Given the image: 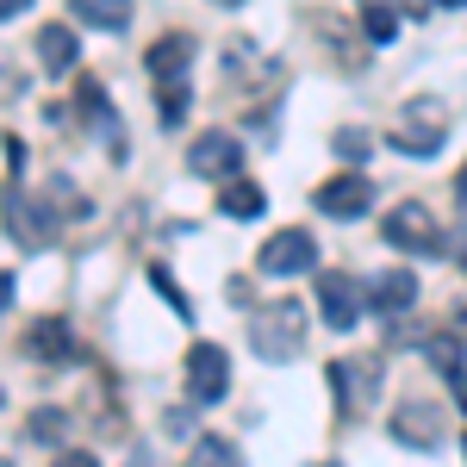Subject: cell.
I'll list each match as a JSON object with an SVG mask.
<instances>
[{
	"label": "cell",
	"mask_w": 467,
	"mask_h": 467,
	"mask_svg": "<svg viewBox=\"0 0 467 467\" xmlns=\"http://www.w3.org/2000/svg\"><path fill=\"white\" fill-rule=\"evenodd\" d=\"M250 349L262 361H293L306 349V306L299 299H268L250 312Z\"/></svg>",
	"instance_id": "cell-1"
},
{
	"label": "cell",
	"mask_w": 467,
	"mask_h": 467,
	"mask_svg": "<svg viewBox=\"0 0 467 467\" xmlns=\"http://www.w3.org/2000/svg\"><path fill=\"white\" fill-rule=\"evenodd\" d=\"M0 218H6V237L19 244V250H50L57 244V213L44 206V193H26L19 181H6L0 187Z\"/></svg>",
	"instance_id": "cell-2"
},
{
	"label": "cell",
	"mask_w": 467,
	"mask_h": 467,
	"mask_svg": "<svg viewBox=\"0 0 467 467\" xmlns=\"http://www.w3.org/2000/svg\"><path fill=\"white\" fill-rule=\"evenodd\" d=\"M387 244L405 255H442V224H436L431 206H418V200H399L393 213H387Z\"/></svg>",
	"instance_id": "cell-3"
},
{
	"label": "cell",
	"mask_w": 467,
	"mask_h": 467,
	"mask_svg": "<svg viewBox=\"0 0 467 467\" xmlns=\"http://www.w3.org/2000/svg\"><path fill=\"white\" fill-rule=\"evenodd\" d=\"M181 387H187L193 405H218V399L231 393V356L218 343H193L187 361H181Z\"/></svg>",
	"instance_id": "cell-4"
},
{
	"label": "cell",
	"mask_w": 467,
	"mask_h": 467,
	"mask_svg": "<svg viewBox=\"0 0 467 467\" xmlns=\"http://www.w3.org/2000/svg\"><path fill=\"white\" fill-rule=\"evenodd\" d=\"M187 169L200 181H231L244 169V144H237V131H200L193 144H187Z\"/></svg>",
	"instance_id": "cell-5"
},
{
	"label": "cell",
	"mask_w": 467,
	"mask_h": 467,
	"mask_svg": "<svg viewBox=\"0 0 467 467\" xmlns=\"http://www.w3.org/2000/svg\"><path fill=\"white\" fill-rule=\"evenodd\" d=\"M262 275L268 281H287V275H306V268H318V244H312V231H275L268 244H262Z\"/></svg>",
	"instance_id": "cell-6"
},
{
	"label": "cell",
	"mask_w": 467,
	"mask_h": 467,
	"mask_svg": "<svg viewBox=\"0 0 467 467\" xmlns=\"http://www.w3.org/2000/svg\"><path fill=\"white\" fill-rule=\"evenodd\" d=\"M374 374H380V361H374V356L330 361V368H324V380H330V399H337V411H361V405L374 399Z\"/></svg>",
	"instance_id": "cell-7"
},
{
	"label": "cell",
	"mask_w": 467,
	"mask_h": 467,
	"mask_svg": "<svg viewBox=\"0 0 467 467\" xmlns=\"http://www.w3.org/2000/svg\"><path fill=\"white\" fill-rule=\"evenodd\" d=\"M361 299H368V293H361L356 275H337V268H330V275H318V312L330 318V330H356Z\"/></svg>",
	"instance_id": "cell-8"
},
{
	"label": "cell",
	"mask_w": 467,
	"mask_h": 467,
	"mask_svg": "<svg viewBox=\"0 0 467 467\" xmlns=\"http://www.w3.org/2000/svg\"><path fill=\"white\" fill-rule=\"evenodd\" d=\"M387 431L405 449H436L442 442V418H436V405H424V399H405L393 418H387Z\"/></svg>",
	"instance_id": "cell-9"
},
{
	"label": "cell",
	"mask_w": 467,
	"mask_h": 467,
	"mask_svg": "<svg viewBox=\"0 0 467 467\" xmlns=\"http://www.w3.org/2000/svg\"><path fill=\"white\" fill-rule=\"evenodd\" d=\"M442 107H411V125H393L387 131V144L393 150H405V156H436L442 150Z\"/></svg>",
	"instance_id": "cell-10"
},
{
	"label": "cell",
	"mask_w": 467,
	"mask_h": 467,
	"mask_svg": "<svg viewBox=\"0 0 467 467\" xmlns=\"http://www.w3.org/2000/svg\"><path fill=\"white\" fill-rule=\"evenodd\" d=\"M75 107H81V119H88V125H94V131L107 138L112 156H125V138H119V112H112L107 88H100L94 75H81V81H75Z\"/></svg>",
	"instance_id": "cell-11"
},
{
	"label": "cell",
	"mask_w": 467,
	"mask_h": 467,
	"mask_svg": "<svg viewBox=\"0 0 467 467\" xmlns=\"http://www.w3.org/2000/svg\"><path fill=\"white\" fill-rule=\"evenodd\" d=\"M368 206H374V181L368 175H337L318 187V213L330 218H361Z\"/></svg>",
	"instance_id": "cell-12"
},
{
	"label": "cell",
	"mask_w": 467,
	"mask_h": 467,
	"mask_svg": "<svg viewBox=\"0 0 467 467\" xmlns=\"http://www.w3.org/2000/svg\"><path fill=\"white\" fill-rule=\"evenodd\" d=\"M368 306H374L380 318H393V312H411V306H418V275H411V268H387V275H374V287H368Z\"/></svg>",
	"instance_id": "cell-13"
},
{
	"label": "cell",
	"mask_w": 467,
	"mask_h": 467,
	"mask_svg": "<svg viewBox=\"0 0 467 467\" xmlns=\"http://www.w3.org/2000/svg\"><path fill=\"white\" fill-rule=\"evenodd\" d=\"M187 63H193V37H187V32H169V37H156V44L144 50L150 81H181Z\"/></svg>",
	"instance_id": "cell-14"
},
{
	"label": "cell",
	"mask_w": 467,
	"mask_h": 467,
	"mask_svg": "<svg viewBox=\"0 0 467 467\" xmlns=\"http://www.w3.org/2000/svg\"><path fill=\"white\" fill-rule=\"evenodd\" d=\"M26 356H37V361H69L75 356L69 318H32V330H26Z\"/></svg>",
	"instance_id": "cell-15"
},
{
	"label": "cell",
	"mask_w": 467,
	"mask_h": 467,
	"mask_svg": "<svg viewBox=\"0 0 467 467\" xmlns=\"http://www.w3.org/2000/svg\"><path fill=\"white\" fill-rule=\"evenodd\" d=\"M81 57V37L69 26H37V69L44 75H69Z\"/></svg>",
	"instance_id": "cell-16"
},
{
	"label": "cell",
	"mask_w": 467,
	"mask_h": 467,
	"mask_svg": "<svg viewBox=\"0 0 467 467\" xmlns=\"http://www.w3.org/2000/svg\"><path fill=\"white\" fill-rule=\"evenodd\" d=\"M262 187L255 181H244V175H231V181H218V213L224 218H262Z\"/></svg>",
	"instance_id": "cell-17"
},
{
	"label": "cell",
	"mask_w": 467,
	"mask_h": 467,
	"mask_svg": "<svg viewBox=\"0 0 467 467\" xmlns=\"http://www.w3.org/2000/svg\"><path fill=\"white\" fill-rule=\"evenodd\" d=\"M187 467H244V449H237L231 436H218V431H200L193 449H187Z\"/></svg>",
	"instance_id": "cell-18"
},
{
	"label": "cell",
	"mask_w": 467,
	"mask_h": 467,
	"mask_svg": "<svg viewBox=\"0 0 467 467\" xmlns=\"http://www.w3.org/2000/svg\"><path fill=\"white\" fill-rule=\"evenodd\" d=\"M26 436H32L37 449H63V436H69V411H63V405H37L32 418H26Z\"/></svg>",
	"instance_id": "cell-19"
},
{
	"label": "cell",
	"mask_w": 467,
	"mask_h": 467,
	"mask_svg": "<svg viewBox=\"0 0 467 467\" xmlns=\"http://www.w3.org/2000/svg\"><path fill=\"white\" fill-rule=\"evenodd\" d=\"M75 19H88L94 32H125L131 26V0H75Z\"/></svg>",
	"instance_id": "cell-20"
},
{
	"label": "cell",
	"mask_w": 467,
	"mask_h": 467,
	"mask_svg": "<svg viewBox=\"0 0 467 467\" xmlns=\"http://www.w3.org/2000/svg\"><path fill=\"white\" fill-rule=\"evenodd\" d=\"M37 193H44V206H50V213H63V218L88 213V200L69 187V175H44V181H37Z\"/></svg>",
	"instance_id": "cell-21"
},
{
	"label": "cell",
	"mask_w": 467,
	"mask_h": 467,
	"mask_svg": "<svg viewBox=\"0 0 467 467\" xmlns=\"http://www.w3.org/2000/svg\"><path fill=\"white\" fill-rule=\"evenodd\" d=\"M361 32L374 37V44H393L399 37V13L387 0H361Z\"/></svg>",
	"instance_id": "cell-22"
},
{
	"label": "cell",
	"mask_w": 467,
	"mask_h": 467,
	"mask_svg": "<svg viewBox=\"0 0 467 467\" xmlns=\"http://www.w3.org/2000/svg\"><path fill=\"white\" fill-rule=\"evenodd\" d=\"M156 94H162V125L181 131V125H187V100H193V94H187V75H181V81H156Z\"/></svg>",
	"instance_id": "cell-23"
},
{
	"label": "cell",
	"mask_w": 467,
	"mask_h": 467,
	"mask_svg": "<svg viewBox=\"0 0 467 467\" xmlns=\"http://www.w3.org/2000/svg\"><path fill=\"white\" fill-rule=\"evenodd\" d=\"M330 144H337V156H343V162H368V156H374V138H368L361 125H343Z\"/></svg>",
	"instance_id": "cell-24"
},
{
	"label": "cell",
	"mask_w": 467,
	"mask_h": 467,
	"mask_svg": "<svg viewBox=\"0 0 467 467\" xmlns=\"http://www.w3.org/2000/svg\"><path fill=\"white\" fill-rule=\"evenodd\" d=\"M150 281H156V293H162V299H169V306H175L181 318L193 324V299H187V293L175 287V275H169V268H150Z\"/></svg>",
	"instance_id": "cell-25"
},
{
	"label": "cell",
	"mask_w": 467,
	"mask_h": 467,
	"mask_svg": "<svg viewBox=\"0 0 467 467\" xmlns=\"http://www.w3.org/2000/svg\"><path fill=\"white\" fill-rule=\"evenodd\" d=\"M13 100H26V75L0 57V107H13Z\"/></svg>",
	"instance_id": "cell-26"
},
{
	"label": "cell",
	"mask_w": 467,
	"mask_h": 467,
	"mask_svg": "<svg viewBox=\"0 0 467 467\" xmlns=\"http://www.w3.org/2000/svg\"><path fill=\"white\" fill-rule=\"evenodd\" d=\"M50 467H100V462H94V449H57Z\"/></svg>",
	"instance_id": "cell-27"
},
{
	"label": "cell",
	"mask_w": 467,
	"mask_h": 467,
	"mask_svg": "<svg viewBox=\"0 0 467 467\" xmlns=\"http://www.w3.org/2000/svg\"><path fill=\"white\" fill-rule=\"evenodd\" d=\"M442 380H449V393L462 399V411H467V368H449V374H442Z\"/></svg>",
	"instance_id": "cell-28"
},
{
	"label": "cell",
	"mask_w": 467,
	"mask_h": 467,
	"mask_svg": "<svg viewBox=\"0 0 467 467\" xmlns=\"http://www.w3.org/2000/svg\"><path fill=\"white\" fill-rule=\"evenodd\" d=\"M387 6H393V13H411V19H424V13H431V0H387Z\"/></svg>",
	"instance_id": "cell-29"
},
{
	"label": "cell",
	"mask_w": 467,
	"mask_h": 467,
	"mask_svg": "<svg viewBox=\"0 0 467 467\" xmlns=\"http://www.w3.org/2000/svg\"><path fill=\"white\" fill-rule=\"evenodd\" d=\"M455 206H462V218H467V162H462V175H455Z\"/></svg>",
	"instance_id": "cell-30"
},
{
	"label": "cell",
	"mask_w": 467,
	"mask_h": 467,
	"mask_svg": "<svg viewBox=\"0 0 467 467\" xmlns=\"http://www.w3.org/2000/svg\"><path fill=\"white\" fill-rule=\"evenodd\" d=\"M26 6H32V0H0V19H19Z\"/></svg>",
	"instance_id": "cell-31"
},
{
	"label": "cell",
	"mask_w": 467,
	"mask_h": 467,
	"mask_svg": "<svg viewBox=\"0 0 467 467\" xmlns=\"http://www.w3.org/2000/svg\"><path fill=\"white\" fill-rule=\"evenodd\" d=\"M6 306H13V275L0 268V312H6Z\"/></svg>",
	"instance_id": "cell-32"
},
{
	"label": "cell",
	"mask_w": 467,
	"mask_h": 467,
	"mask_svg": "<svg viewBox=\"0 0 467 467\" xmlns=\"http://www.w3.org/2000/svg\"><path fill=\"white\" fill-rule=\"evenodd\" d=\"M213 6H244V0H213Z\"/></svg>",
	"instance_id": "cell-33"
},
{
	"label": "cell",
	"mask_w": 467,
	"mask_h": 467,
	"mask_svg": "<svg viewBox=\"0 0 467 467\" xmlns=\"http://www.w3.org/2000/svg\"><path fill=\"white\" fill-rule=\"evenodd\" d=\"M442 6H467V0H442Z\"/></svg>",
	"instance_id": "cell-34"
},
{
	"label": "cell",
	"mask_w": 467,
	"mask_h": 467,
	"mask_svg": "<svg viewBox=\"0 0 467 467\" xmlns=\"http://www.w3.org/2000/svg\"><path fill=\"white\" fill-rule=\"evenodd\" d=\"M0 467H13V462H6V455H0Z\"/></svg>",
	"instance_id": "cell-35"
},
{
	"label": "cell",
	"mask_w": 467,
	"mask_h": 467,
	"mask_svg": "<svg viewBox=\"0 0 467 467\" xmlns=\"http://www.w3.org/2000/svg\"><path fill=\"white\" fill-rule=\"evenodd\" d=\"M0 405H6V393H0Z\"/></svg>",
	"instance_id": "cell-36"
}]
</instances>
